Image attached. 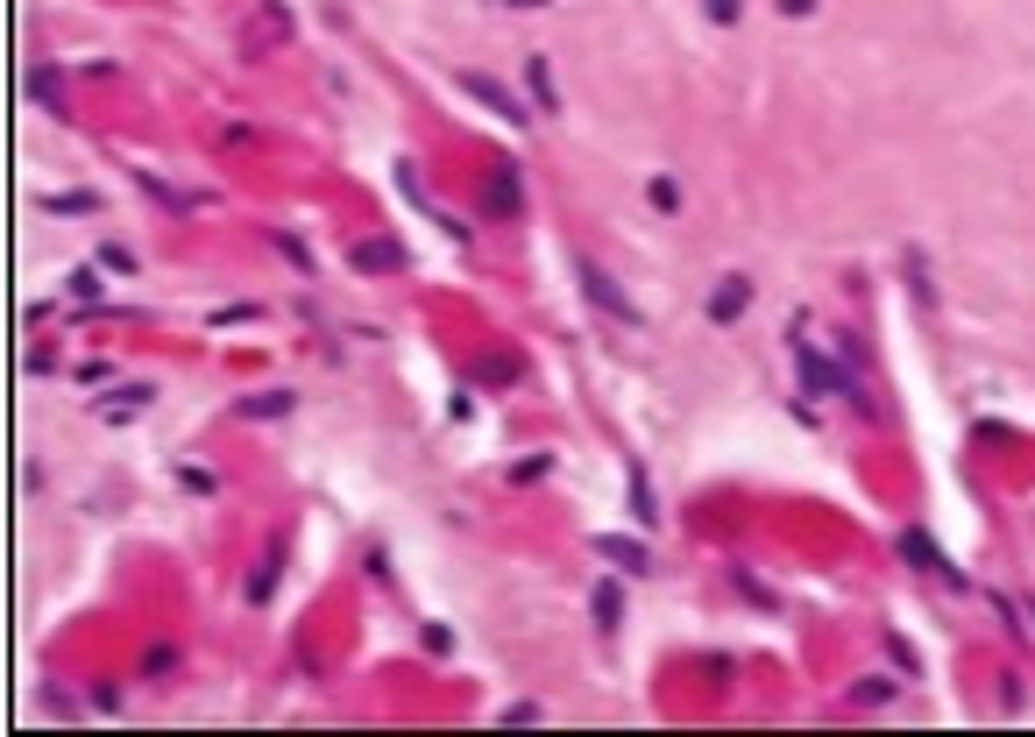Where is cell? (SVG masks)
<instances>
[{
  "label": "cell",
  "mask_w": 1035,
  "mask_h": 737,
  "mask_svg": "<svg viewBox=\"0 0 1035 737\" xmlns=\"http://www.w3.org/2000/svg\"><path fill=\"white\" fill-rule=\"evenodd\" d=\"M100 263H107V270H135V256L121 249V241H107V249H100Z\"/></svg>",
  "instance_id": "cell-19"
},
{
  "label": "cell",
  "mask_w": 1035,
  "mask_h": 737,
  "mask_svg": "<svg viewBox=\"0 0 1035 737\" xmlns=\"http://www.w3.org/2000/svg\"><path fill=\"white\" fill-rule=\"evenodd\" d=\"M525 199H518V171L511 163H497V178H490V213H518Z\"/></svg>",
  "instance_id": "cell-8"
},
{
  "label": "cell",
  "mask_w": 1035,
  "mask_h": 737,
  "mask_svg": "<svg viewBox=\"0 0 1035 737\" xmlns=\"http://www.w3.org/2000/svg\"><path fill=\"white\" fill-rule=\"evenodd\" d=\"M582 291H589V298H596L610 319H639V305H631V298L610 284V270H596V263H582Z\"/></svg>",
  "instance_id": "cell-2"
},
{
  "label": "cell",
  "mask_w": 1035,
  "mask_h": 737,
  "mask_svg": "<svg viewBox=\"0 0 1035 737\" xmlns=\"http://www.w3.org/2000/svg\"><path fill=\"white\" fill-rule=\"evenodd\" d=\"M291 404H298L291 390H256V397H242V419H284Z\"/></svg>",
  "instance_id": "cell-7"
},
{
  "label": "cell",
  "mask_w": 1035,
  "mask_h": 737,
  "mask_svg": "<svg viewBox=\"0 0 1035 737\" xmlns=\"http://www.w3.org/2000/svg\"><path fill=\"white\" fill-rule=\"evenodd\" d=\"M1028 617H1035V603H1028Z\"/></svg>",
  "instance_id": "cell-22"
},
{
  "label": "cell",
  "mask_w": 1035,
  "mask_h": 737,
  "mask_svg": "<svg viewBox=\"0 0 1035 737\" xmlns=\"http://www.w3.org/2000/svg\"><path fill=\"white\" fill-rule=\"evenodd\" d=\"M43 213H100V199L93 192H50V199H36Z\"/></svg>",
  "instance_id": "cell-11"
},
{
  "label": "cell",
  "mask_w": 1035,
  "mask_h": 737,
  "mask_svg": "<svg viewBox=\"0 0 1035 737\" xmlns=\"http://www.w3.org/2000/svg\"><path fill=\"white\" fill-rule=\"evenodd\" d=\"M29 93H36V100L57 114V78H50V71H29Z\"/></svg>",
  "instance_id": "cell-16"
},
{
  "label": "cell",
  "mask_w": 1035,
  "mask_h": 737,
  "mask_svg": "<svg viewBox=\"0 0 1035 737\" xmlns=\"http://www.w3.org/2000/svg\"><path fill=\"white\" fill-rule=\"evenodd\" d=\"M589 610H596V624H603V631H617V617H624V596H617V582H596Z\"/></svg>",
  "instance_id": "cell-9"
},
{
  "label": "cell",
  "mask_w": 1035,
  "mask_h": 737,
  "mask_svg": "<svg viewBox=\"0 0 1035 737\" xmlns=\"http://www.w3.org/2000/svg\"><path fill=\"white\" fill-rule=\"evenodd\" d=\"M348 263L369 270V277H390V270H405V249H397V241H355Z\"/></svg>",
  "instance_id": "cell-3"
},
{
  "label": "cell",
  "mask_w": 1035,
  "mask_h": 737,
  "mask_svg": "<svg viewBox=\"0 0 1035 737\" xmlns=\"http://www.w3.org/2000/svg\"><path fill=\"white\" fill-rule=\"evenodd\" d=\"M780 15H787V22H802V15H816V0H780Z\"/></svg>",
  "instance_id": "cell-20"
},
{
  "label": "cell",
  "mask_w": 1035,
  "mask_h": 737,
  "mask_svg": "<svg viewBox=\"0 0 1035 737\" xmlns=\"http://www.w3.org/2000/svg\"><path fill=\"white\" fill-rule=\"evenodd\" d=\"M277 567H284V546H270V553H263V567H256V582H249V603H263V596L277 589Z\"/></svg>",
  "instance_id": "cell-12"
},
{
  "label": "cell",
  "mask_w": 1035,
  "mask_h": 737,
  "mask_svg": "<svg viewBox=\"0 0 1035 737\" xmlns=\"http://www.w3.org/2000/svg\"><path fill=\"white\" fill-rule=\"evenodd\" d=\"M745 305H752V277H724V291L709 298V319H716V326H731Z\"/></svg>",
  "instance_id": "cell-5"
},
{
  "label": "cell",
  "mask_w": 1035,
  "mask_h": 737,
  "mask_svg": "<svg viewBox=\"0 0 1035 737\" xmlns=\"http://www.w3.org/2000/svg\"><path fill=\"white\" fill-rule=\"evenodd\" d=\"M171 667H178V652H171V645H156V652H149V660H142V681H164Z\"/></svg>",
  "instance_id": "cell-14"
},
{
  "label": "cell",
  "mask_w": 1035,
  "mask_h": 737,
  "mask_svg": "<svg viewBox=\"0 0 1035 737\" xmlns=\"http://www.w3.org/2000/svg\"><path fill=\"white\" fill-rule=\"evenodd\" d=\"M461 86H468V100H483L490 114H504V121H525V100H511V93L497 86V78H490V71H468V78H461Z\"/></svg>",
  "instance_id": "cell-1"
},
{
  "label": "cell",
  "mask_w": 1035,
  "mask_h": 737,
  "mask_svg": "<svg viewBox=\"0 0 1035 737\" xmlns=\"http://www.w3.org/2000/svg\"><path fill=\"white\" fill-rule=\"evenodd\" d=\"M901 553H908L915 567H929V575H943V582H958V567H950V560H943V553H936V546H929L922 532H901Z\"/></svg>",
  "instance_id": "cell-6"
},
{
  "label": "cell",
  "mask_w": 1035,
  "mask_h": 737,
  "mask_svg": "<svg viewBox=\"0 0 1035 737\" xmlns=\"http://www.w3.org/2000/svg\"><path fill=\"white\" fill-rule=\"evenodd\" d=\"M525 78H532V100H539V114H553V78H546V57H525Z\"/></svg>",
  "instance_id": "cell-13"
},
{
  "label": "cell",
  "mask_w": 1035,
  "mask_h": 737,
  "mask_svg": "<svg viewBox=\"0 0 1035 737\" xmlns=\"http://www.w3.org/2000/svg\"><path fill=\"white\" fill-rule=\"evenodd\" d=\"M702 8H709V22H738V15H745V0H702Z\"/></svg>",
  "instance_id": "cell-17"
},
{
  "label": "cell",
  "mask_w": 1035,
  "mask_h": 737,
  "mask_svg": "<svg viewBox=\"0 0 1035 737\" xmlns=\"http://www.w3.org/2000/svg\"><path fill=\"white\" fill-rule=\"evenodd\" d=\"M142 404H149V390H142V383H128V390H114V397L100 404V419H135Z\"/></svg>",
  "instance_id": "cell-10"
},
{
  "label": "cell",
  "mask_w": 1035,
  "mask_h": 737,
  "mask_svg": "<svg viewBox=\"0 0 1035 737\" xmlns=\"http://www.w3.org/2000/svg\"><path fill=\"white\" fill-rule=\"evenodd\" d=\"M596 553H603V560H617L624 575H646V567H653V553H646L639 539H617V532H603V539H596Z\"/></svg>",
  "instance_id": "cell-4"
},
{
  "label": "cell",
  "mask_w": 1035,
  "mask_h": 737,
  "mask_svg": "<svg viewBox=\"0 0 1035 737\" xmlns=\"http://www.w3.org/2000/svg\"><path fill=\"white\" fill-rule=\"evenodd\" d=\"M277 249H284V256H291L298 270H312V256H305V241H298V234H277Z\"/></svg>",
  "instance_id": "cell-18"
},
{
  "label": "cell",
  "mask_w": 1035,
  "mask_h": 737,
  "mask_svg": "<svg viewBox=\"0 0 1035 737\" xmlns=\"http://www.w3.org/2000/svg\"><path fill=\"white\" fill-rule=\"evenodd\" d=\"M631 511H639V518H660V511H653V482H646V475H631Z\"/></svg>",
  "instance_id": "cell-15"
},
{
  "label": "cell",
  "mask_w": 1035,
  "mask_h": 737,
  "mask_svg": "<svg viewBox=\"0 0 1035 737\" xmlns=\"http://www.w3.org/2000/svg\"><path fill=\"white\" fill-rule=\"evenodd\" d=\"M504 8H539V0H504Z\"/></svg>",
  "instance_id": "cell-21"
}]
</instances>
